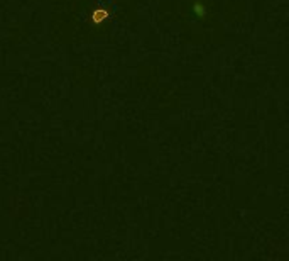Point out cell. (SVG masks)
<instances>
[{
  "mask_svg": "<svg viewBox=\"0 0 289 261\" xmlns=\"http://www.w3.org/2000/svg\"><path fill=\"white\" fill-rule=\"evenodd\" d=\"M109 17H110V12L107 11V9H95L90 16V22L91 24H100V22H104L105 19Z\"/></svg>",
  "mask_w": 289,
  "mask_h": 261,
  "instance_id": "obj_1",
  "label": "cell"
}]
</instances>
